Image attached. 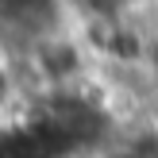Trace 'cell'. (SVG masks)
<instances>
[{
  "instance_id": "6da1fadb",
  "label": "cell",
  "mask_w": 158,
  "mask_h": 158,
  "mask_svg": "<svg viewBox=\"0 0 158 158\" xmlns=\"http://www.w3.org/2000/svg\"><path fill=\"white\" fill-rule=\"evenodd\" d=\"M39 69L50 81H66V77L81 73V50L69 39H50V43L39 46Z\"/></svg>"
},
{
  "instance_id": "7a4b0ae2",
  "label": "cell",
  "mask_w": 158,
  "mask_h": 158,
  "mask_svg": "<svg viewBox=\"0 0 158 158\" xmlns=\"http://www.w3.org/2000/svg\"><path fill=\"white\" fill-rule=\"evenodd\" d=\"M123 4H127V0H85V8H93V12L104 15V19H112V15L120 12Z\"/></svg>"
},
{
  "instance_id": "3957f363",
  "label": "cell",
  "mask_w": 158,
  "mask_h": 158,
  "mask_svg": "<svg viewBox=\"0 0 158 158\" xmlns=\"http://www.w3.org/2000/svg\"><path fill=\"white\" fill-rule=\"evenodd\" d=\"M43 0H0V12L4 15H23V12H31V8H39Z\"/></svg>"
},
{
  "instance_id": "277c9868",
  "label": "cell",
  "mask_w": 158,
  "mask_h": 158,
  "mask_svg": "<svg viewBox=\"0 0 158 158\" xmlns=\"http://www.w3.org/2000/svg\"><path fill=\"white\" fill-rule=\"evenodd\" d=\"M154 143H158V108H154Z\"/></svg>"
}]
</instances>
